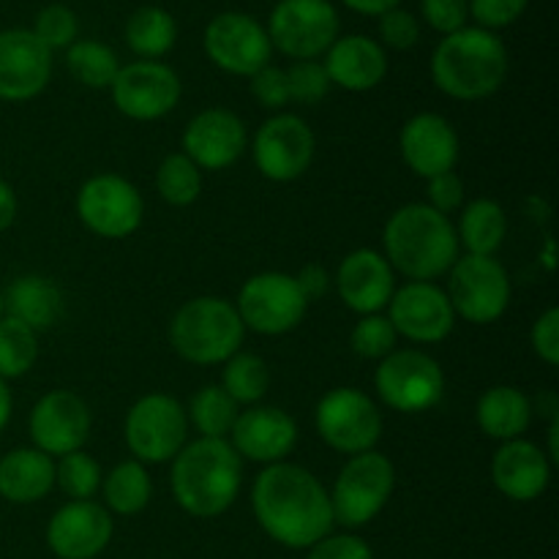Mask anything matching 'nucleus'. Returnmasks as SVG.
Segmentation results:
<instances>
[{
    "label": "nucleus",
    "instance_id": "1",
    "mask_svg": "<svg viewBox=\"0 0 559 559\" xmlns=\"http://www.w3.org/2000/svg\"><path fill=\"white\" fill-rule=\"evenodd\" d=\"M251 511L267 538L287 549H311L331 535L333 508L328 489L300 464H267L251 489Z\"/></svg>",
    "mask_w": 559,
    "mask_h": 559
},
{
    "label": "nucleus",
    "instance_id": "2",
    "mask_svg": "<svg viewBox=\"0 0 559 559\" xmlns=\"http://www.w3.org/2000/svg\"><path fill=\"white\" fill-rule=\"evenodd\" d=\"M385 260L393 273L409 282H435L459 260V238L451 216H442L426 202H409L391 213L382 229Z\"/></svg>",
    "mask_w": 559,
    "mask_h": 559
},
{
    "label": "nucleus",
    "instance_id": "3",
    "mask_svg": "<svg viewBox=\"0 0 559 559\" xmlns=\"http://www.w3.org/2000/svg\"><path fill=\"white\" fill-rule=\"evenodd\" d=\"M173 497L189 516L216 519L233 508L243 484V459L229 440H191L173 459Z\"/></svg>",
    "mask_w": 559,
    "mask_h": 559
},
{
    "label": "nucleus",
    "instance_id": "4",
    "mask_svg": "<svg viewBox=\"0 0 559 559\" xmlns=\"http://www.w3.org/2000/svg\"><path fill=\"white\" fill-rule=\"evenodd\" d=\"M508 76V49L497 33L478 25L442 36L431 55V80L437 91L456 102L495 96Z\"/></svg>",
    "mask_w": 559,
    "mask_h": 559
},
{
    "label": "nucleus",
    "instance_id": "5",
    "mask_svg": "<svg viewBox=\"0 0 559 559\" xmlns=\"http://www.w3.org/2000/svg\"><path fill=\"white\" fill-rule=\"evenodd\" d=\"M246 328L238 309L218 295H200L180 306L169 325V344L183 360L194 366L227 364L240 353Z\"/></svg>",
    "mask_w": 559,
    "mask_h": 559
},
{
    "label": "nucleus",
    "instance_id": "6",
    "mask_svg": "<svg viewBox=\"0 0 559 559\" xmlns=\"http://www.w3.org/2000/svg\"><path fill=\"white\" fill-rule=\"evenodd\" d=\"M393 486H396V469L385 453L366 451L358 456H349L342 473L336 475L333 489L328 491L333 522L347 530L366 527L388 506Z\"/></svg>",
    "mask_w": 559,
    "mask_h": 559
},
{
    "label": "nucleus",
    "instance_id": "7",
    "mask_svg": "<svg viewBox=\"0 0 559 559\" xmlns=\"http://www.w3.org/2000/svg\"><path fill=\"white\" fill-rule=\"evenodd\" d=\"M123 437L131 456L145 467L173 462L189 442V415L175 396L147 393L126 413Z\"/></svg>",
    "mask_w": 559,
    "mask_h": 559
},
{
    "label": "nucleus",
    "instance_id": "8",
    "mask_svg": "<svg viewBox=\"0 0 559 559\" xmlns=\"http://www.w3.org/2000/svg\"><path fill=\"white\" fill-rule=\"evenodd\" d=\"M374 391L385 407L418 415L445 396V371L424 349H393L374 371Z\"/></svg>",
    "mask_w": 559,
    "mask_h": 559
},
{
    "label": "nucleus",
    "instance_id": "9",
    "mask_svg": "<svg viewBox=\"0 0 559 559\" xmlns=\"http://www.w3.org/2000/svg\"><path fill=\"white\" fill-rule=\"evenodd\" d=\"M273 49L293 60H320L342 36V20L331 0H278L267 16Z\"/></svg>",
    "mask_w": 559,
    "mask_h": 559
},
{
    "label": "nucleus",
    "instance_id": "10",
    "mask_svg": "<svg viewBox=\"0 0 559 559\" xmlns=\"http://www.w3.org/2000/svg\"><path fill=\"white\" fill-rule=\"evenodd\" d=\"M448 276L451 282L445 293L453 311L473 325H491L511 306V276L495 257H459Z\"/></svg>",
    "mask_w": 559,
    "mask_h": 559
},
{
    "label": "nucleus",
    "instance_id": "11",
    "mask_svg": "<svg viewBox=\"0 0 559 559\" xmlns=\"http://www.w3.org/2000/svg\"><path fill=\"white\" fill-rule=\"evenodd\" d=\"M314 426L328 448L344 456H358L374 451L380 442L382 413L374 399L358 388H333L317 404Z\"/></svg>",
    "mask_w": 559,
    "mask_h": 559
},
{
    "label": "nucleus",
    "instance_id": "12",
    "mask_svg": "<svg viewBox=\"0 0 559 559\" xmlns=\"http://www.w3.org/2000/svg\"><path fill=\"white\" fill-rule=\"evenodd\" d=\"M235 309L246 331H254L260 336H284L304 322L309 300L300 293L295 276L265 271L246 278Z\"/></svg>",
    "mask_w": 559,
    "mask_h": 559
},
{
    "label": "nucleus",
    "instance_id": "13",
    "mask_svg": "<svg viewBox=\"0 0 559 559\" xmlns=\"http://www.w3.org/2000/svg\"><path fill=\"white\" fill-rule=\"evenodd\" d=\"M76 216L98 238L123 240L142 227L145 200L123 175L102 173L80 186Z\"/></svg>",
    "mask_w": 559,
    "mask_h": 559
},
{
    "label": "nucleus",
    "instance_id": "14",
    "mask_svg": "<svg viewBox=\"0 0 559 559\" xmlns=\"http://www.w3.org/2000/svg\"><path fill=\"white\" fill-rule=\"evenodd\" d=\"M202 47L216 69L235 76H254L273 58V44L265 25L243 11H224L207 22Z\"/></svg>",
    "mask_w": 559,
    "mask_h": 559
},
{
    "label": "nucleus",
    "instance_id": "15",
    "mask_svg": "<svg viewBox=\"0 0 559 559\" xmlns=\"http://www.w3.org/2000/svg\"><path fill=\"white\" fill-rule=\"evenodd\" d=\"M314 151V131L295 112H276L254 134V164L273 183H293L309 173Z\"/></svg>",
    "mask_w": 559,
    "mask_h": 559
},
{
    "label": "nucleus",
    "instance_id": "16",
    "mask_svg": "<svg viewBox=\"0 0 559 559\" xmlns=\"http://www.w3.org/2000/svg\"><path fill=\"white\" fill-rule=\"evenodd\" d=\"M109 93L120 115L147 123L178 107L183 85L173 66L162 60H134V63L120 66Z\"/></svg>",
    "mask_w": 559,
    "mask_h": 559
},
{
    "label": "nucleus",
    "instance_id": "17",
    "mask_svg": "<svg viewBox=\"0 0 559 559\" xmlns=\"http://www.w3.org/2000/svg\"><path fill=\"white\" fill-rule=\"evenodd\" d=\"M385 317L393 331L413 344H440L456 328V311L448 293L435 282H407L396 287Z\"/></svg>",
    "mask_w": 559,
    "mask_h": 559
},
{
    "label": "nucleus",
    "instance_id": "18",
    "mask_svg": "<svg viewBox=\"0 0 559 559\" xmlns=\"http://www.w3.org/2000/svg\"><path fill=\"white\" fill-rule=\"evenodd\" d=\"M91 407H87L80 393L49 391L31 409L27 429H31V440L36 451L60 459L82 451V445L91 437Z\"/></svg>",
    "mask_w": 559,
    "mask_h": 559
},
{
    "label": "nucleus",
    "instance_id": "19",
    "mask_svg": "<svg viewBox=\"0 0 559 559\" xmlns=\"http://www.w3.org/2000/svg\"><path fill=\"white\" fill-rule=\"evenodd\" d=\"M249 147L246 123L224 107L197 112L180 136V153L191 158L202 173H222L233 167Z\"/></svg>",
    "mask_w": 559,
    "mask_h": 559
},
{
    "label": "nucleus",
    "instance_id": "20",
    "mask_svg": "<svg viewBox=\"0 0 559 559\" xmlns=\"http://www.w3.org/2000/svg\"><path fill=\"white\" fill-rule=\"evenodd\" d=\"M52 80V52L27 27L0 31V102H31Z\"/></svg>",
    "mask_w": 559,
    "mask_h": 559
},
{
    "label": "nucleus",
    "instance_id": "21",
    "mask_svg": "<svg viewBox=\"0 0 559 559\" xmlns=\"http://www.w3.org/2000/svg\"><path fill=\"white\" fill-rule=\"evenodd\" d=\"M112 516L93 500H71L52 513L47 546L58 559H96L112 540Z\"/></svg>",
    "mask_w": 559,
    "mask_h": 559
},
{
    "label": "nucleus",
    "instance_id": "22",
    "mask_svg": "<svg viewBox=\"0 0 559 559\" xmlns=\"http://www.w3.org/2000/svg\"><path fill=\"white\" fill-rule=\"evenodd\" d=\"M229 437H233L229 445L240 459L267 467V464L287 462L298 445V424L287 409L254 404L238 415Z\"/></svg>",
    "mask_w": 559,
    "mask_h": 559
},
{
    "label": "nucleus",
    "instance_id": "23",
    "mask_svg": "<svg viewBox=\"0 0 559 559\" xmlns=\"http://www.w3.org/2000/svg\"><path fill=\"white\" fill-rule=\"evenodd\" d=\"M336 289L344 306L355 314H382L396 293V273L382 251L355 249L342 260L336 271Z\"/></svg>",
    "mask_w": 559,
    "mask_h": 559
},
{
    "label": "nucleus",
    "instance_id": "24",
    "mask_svg": "<svg viewBox=\"0 0 559 559\" xmlns=\"http://www.w3.org/2000/svg\"><path fill=\"white\" fill-rule=\"evenodd\" d=\"M399 151L404 164L418 178L429 180L435 175L451 173L459 162V134L448 118L437 112H418L404 123L399 134Z\"/></svg>",
    "mask_w": 559,
    "mask_h": 559
},
{
    "label": "nucleus",
    "instance_id": "25",
    "mask_svg": "<svg viewBox=\"0 0 559 559\" xmlns=\"http://www.w3.org/2000/svg\"><path fill=\"white\" fill-rule=\"evenodd\" d=\"M491 480L508 500L533 502L549 489L551 462L546 459L544 448L519 437L497 448L491 459Z\"/></svg>",
    "mask_w": 559,
    "mask_h": 559
},
{
    "label": "nucleus",
    "instance_id": "26",
    "mask_svg": "<svg viewBox=\"0 0 559 559\" xmlns=\"http://www.w3.org/2000/svg\"><path fill=\"white\" fill-rule=\"evenodd\" d=\"M331 85L349 93L374 91L388 76V52L377 38L364 33L338 36L322 60Z\"/></svg>",
    "mask_w": 559,
    "mask_h": 559
},
{
    "label": "nucleus",
    "instance_id": "27",
    "mask_svg": "<svg viewBox=\"0 0 559 559\" xmlns=\"http://www.w3.org/2000/svg\"><path fill=\"white\" fill-rule=\"evenodd\" d=\"M63 306L58 284L36 273L14 278L3 293V314L27 325L33 333L49 331L63 317Z\"/></svg>",
    "mask_w": 559,
    "mask_h": 559
},
{
    "label": "nucleus",
    "instance_id": "28",
    "mask_svg": "<svg viewBox=\"0 0 559 559\" xmlns=\"http://www.w3.org/2000/svg\"><path fill=\"white\" fill-rule=\"evenodd\" d=\"M55 489V459L36 448H16L0 459V497L11 506H33Z\"/></svg>",
    "mask_w": 559,
    "mask_h": 559
},
{
    "label": "nucleus",
    "instance_id": "29",
    "mask_svg": "<svg viewBox=\"0 0 559 559\" xmlns=\"http://www.w3.org/2000/svg\"><path fill=\"white\" fill-rule=\"evenodd\" d=\"M475 418L489 440L511 442L519 440L533 424V402L519 388L495 385L478 399Z\"/></svg>",
    "mask_w": 559,
    "mask_h": 559
},
{
    "label": "nucleus",
    "instance_id": "30",
    "mask_svg": "<svg viewBox=\"0 0 559 559\" xmlns=\"http://www.w3.org/2000/svg\"><path fill=\"white\" fill-rule=\"evenodd\" d=\"M508 235V216L500 202L489 197H478L469 202L459 218L456 238L459 246L467 249V254L475 257H495L500 246L506 243Z\"/></svg>",
    "mask_w": 559,
    "mask_h": 559
},
{
    "label": "nucleus",
    "instance_id": "31",
    "mask_svg": "<svg viewBox=\"0 0 559 559\" xmlns=\"http://www.w3.org/2000/svg\"><path fill=\"white\" fill-rule=\"evenodd\" d=\"M178 41V22L162 5H142L126 22V44L140 60H162Z\"/></svg>",
    "mask_w": 559,
    "mask_h": 559
},
{
    "label": "nucleus",
    "instance_id": "32",
    "mask_svg": "<svg viewBox=\"0 0 559 559\" xmlns=\"http://www.w3.org/2000/svg\"><path fill=\"white\" fill-rule=\"evenodd\" d=\"M102 491L107 511L118 513V516H136L145 511L153 497L151 473L136 459H126L104 475Z\"/></svg>",
    "mask_w": 559,
    "mask_h": 559
},
{
    "label": "nucleus",
    "instance_id": "33",
    "mask_svg": "<svg viewBox=\"0 0 559 559\" xmlns=\"http://www.w3.org/2000/svg\"><path fill=\"white\" fill-rule=\"evenodd\" d=\"M66 66H69L71 76L80 85L91 87V91L109 87L120 71V60L115 49L109 44L96 41V38H76L66 49Z\"/></svg>",
    "mask_w": 559,
    "mask_h": 559
},
{
    "label": "nucleus",
    "instance_id": "34",
    "mask_svg": "<svg viewBox=\"0 0 559 559\" xmlns=\"http://www.w3.org/2000/svg\"><path fill=\"white\" fill-rule=\"evenodd\" d=\"M186 415H189V424L200 431V437L227 440L235 420H238L240 407L229 399V393L222 385H202L191 396Z\"/></svg>",
    "mask_w": 559,
    "mask_h": 559
},
{
    "label": "nucleus",
    "instance_id": "35",
    "mask_svg": "<svg viewBox=\"0 0 559 559\" xmlns=\"http://www.w3.org/2000/svg\"><path fill=\"white\" fill-rule=\"evenodd\" d=\"M222 388L235 404L254 407L271 391V369L254 353H235L227 364H222Z\"/></svg>",
    "mask_w": 559,
    "mask_h": 559
},
{
    "label": "nucleus",
    "instance_id": "36",
    "mask_svg": "<svg viewBox=\"0 0 559 559\" xmlns=\"http://www.w3.org/2000/svg\"><path fill=\"white\" fill-rule=\"evenodd\" d=\"M156 191L175 207L194 205L202 194V169L186 153H169L156 169Z\"/></svg>",
    "mask_w": 559,
    "mask_h": 559
},
{
    "label": "nucleus",
    "instance_id": "37",
    "mask_svg": "<svg viewBox=\"0 0 559 559\" xmlns=\"http://www.w3.org/2000/svg\"><path fill=\"white\" fill-rule=\"evenodd\" d=\"M38 360V333L11 317H0V377L5 382L25 377Z\"/></svg>",
    "mask_w": 559,
    "mask_h": 559
},
{
    "label": "nucleus",
    "instance_id": "38",
    "mask_svg": "<svg viewBox=\"0 0 559 559\" xmlns=\"http://www.w3.org/2000/svg\"><path fill=\"white\" fill-rule=\"evenodd\" d=\"M102 464L85 451H74L69 456H60L55 464V486H60L69 500H93L102 491Z\"/></svg>",
    "mask_w": 559,
    "mask_h": 559
},
{
    "label": "nucleus",
    "instance_id": "39",
    "mask_svg": "<svg viewBox=\"0 0 559 559\" xmlns=\"http://www.w3.org/2000/svg\"><path fill=\"white\" fill-rule=\"evenodd\" d=\"M399 333L393 331L391 320L385 314H366L355 322L349 333V347L358 358L382 360L396 349Z\"/></svg>",
    "mask_w": 559,
    "mask_h": 559
},
{
    "label": "nucleus",
    "instance_id": "40",
    "mask_svg": "<svg viewBox=\"0 0 559 559\" xmlns=\"http://www.w3.org/2000/svg\"><path fill=\"white\" fill-rule=\"evenodd\" d=\"M31 31L49 52H55V49H69L76 41V36H80V20H76V14L69 5L49 3L38 11Z\"/></svg>",
    "mask_w": 559,
    "mask_h": 559
},
{
    "label": "nucleus",
    "instance_id": "41",
    "mask_svg": "<svg viewBox=\"0 0 559 559\" xmlns=\"http://www.w3.org/2000/svg\"><path fill=\"white\" fill-rule=\"evenodd\" d=\"M284 74H287L289 102L306 104V107L320 104L333 87L320 60H295L289 69H284Z\"/></svg>",
    "mask_w": 559,
    "mask_h": 559
},
{
    "label": "nucleus",
    "instance_id": "42",
    "mask_svg": "<svg viewBox=\"0 0 559 559\" xmlns=\"http://www.w3.org/2000/svg\"><path fill=\"white\" fill-rule=\"evenodd\" d=\"M377 33H380L382 49H413L420 41V22L413 11L407 9H391L388 14L377 16Z\"/></svg>",
    "mask_w": 559,
    "mask_h": 559
},
{
    "label": "nucleus",
    "instance_id": "43",
    "mask_svg": "<svg viewBox=\"0 0 559 559\" xmlns=\"http://www.w3.org/2000/svg\"><path fill=\"white\" fill-rule=\"evenodd\" d=\"M420 16L440 36L469 25V0H420Z\"/></svg>",
    "mask_w": 559,
    "mask_h": 559
},
{
    "label": "nucleus",
    "instance_id": "44",
    "mask_svg": "<svg viewBox=\"0 0 559 559\" xmlns=\"http://www.w3.org/2000/svg\"><path fill=\"white\" fill-rule=\"evenodd\" d=\"M530 0H469V20L484 31H502L527 11Z\"/></svg>",
    "mask_w": 559,
    "mask_h": 559
},
{
    "label": "nucleus",
    "instance_id": "45",
    "mask_svg": "<svg viewBox=\"0 0 559 559\" xmlns=\"http://www.w3.org/2000/svg\"><path fill=\"white\" fill-rule=\"evenodd\" d=\"M249 80L251 96H254L262 107L271 109V112H282L287 104H293L289 102L287 74H284V69H278V66L267 63L265 69H260L254 76H249Z\"/></svg>",
    "mask_w": 559,
    "mask_h": 559
},
{
    "label": "nucleus",
    "instance_id": "46",
    "mask_svg": "<svg viewBox=\"0 0 559 559\" xmlns=\"http://www.w3.org/2000/svg\"><path fill=\"white\" fill-rule=\"evenodd\" d=\"M426 194H429V202H426V205L435 207L442 216H451L453 211L462 207L464 183L456 175V169H451V173L435 175V178L426 180Z\"/></svg>",
    "mask_w": 559,
    "mask_h": 559
},
{
    "label": "nucleus",
    "instance_id": "47",
    "mask_svg": "<svg viewBox=\"0 0 559 559\" xmlns=\"http://www.w3.org/2000/svg\"><path fill=\"white\" fill-rule=\"evenodd\" d=\"M530 342H533L535 355H538L546 366H559V309L557 306H549V309L535 320L533 331H530Z\"/></svg>",
    "mask_w": 559,
    "mask_h": 559
},
{
    "label": "nucleus",
    "instance_id": "48",
    "mask_svg": "<svg viewBox=\"0 0 559 559\" xmlns=\"http://www.w3.org/2000/svg\"><path fill=\"white\" fill-rule=\"evenodd\" d=\"M306 559H374V555H371V546L364 538L342 533L325 535L322 540H317Z\"/></svg>",
    "mask_w": 559,
    "mask_h": 559
},
{
    "label": "nucleus",
    "instance_id": "49",
    "mask_svg": "<svg viewBox=\"0 0 559 559\" xmlns=\"http://www.w3.org/2000/svg\"><path fill=\"white\" fill-rule=\"evenodd\" d=\"M295 282H298L300 293H304V298L309 300H317L322 298V295H328V289H331V282L333 278L328 276V271L322 265H317V262H309V265L300 267V273L295 276Z\"/></svg>",
    "mask_w": 559,
    "mask_h": 559
},
{
    "label": "nucleus",
    "instance_id": "50",
    "mask_svg": "<svg viewBox=\"0 0 559 559\" xmlns=\"http://www.w3.org/2000/svg\"><path fill=\"white\" fill-rule=\"evenodd\" d=\"M349 11L355 14H364V16H382L388 14L391 9H399L402 0H342Z\"/></svg>",
    "mask_w": 559,
    "mask_h": 559
},
{
    "label": "nucleus",
    "instance_id": "51",
    "mask_svg": "<svg viewBox=\"0 0 559 559\" xmlns=\"http://www.w3.org/2000/svg\"><path fill=\"white\" fill-rule=\"evenodd\" d=\"M16 194L5 180H0V233L11 227L16 222Z\"/></svg>",
    "mask_w": 559,
    "mask_h": 559
},
{
    "label": "nucleus",
    "instance_id": "52",
    "mask_svg": "<svg viewBox=\"0 0 559 559\" xmlns=\"http://www.w3.org/2000/svg\"><path fill=\"white\" fill-rule=\"evenodd\" d=\"M11 409H14V399H11V391H9V382L0 377V431L9 426L11 420Z\"/></svg>",
    "mask_w": 559,
    "mask_h": 559
},
{
    "label": "nucleus",
    "instance_id": "53",
    "mask_svg": "<svg viewBox=\"0 0 559 559\" xmlns=\"http://www.w3.org/2000/svg\"><path fill=\"white\" fill-rule=\"evenodd\" d=\"M546 459L551 462V467L559 464V418L549 420V451H544Z\"/></svg>",
    "mask_w": 559,
    "mask_h": 559
},
{
    "label": "nucleus",
    "instance_id": "54",
    "mask_svg": "<svg viewBox=\"0 0 559 559\" xmlns=\"http://www.w3.org/2000/svg\"><path fill=\"white\" fill-rule=\"evenodd\" d=\"M0 317H3V293H0Z\"/></svg>",
    "mask_w": 559,
    "mask_h": 559
}]
</instances>
